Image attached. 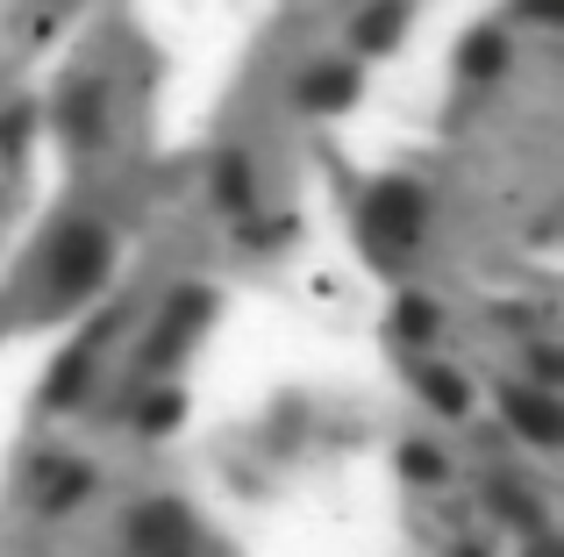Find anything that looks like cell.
<instances>
[{
    "label": "cell",
    "instance_id": "cell-1",
    "mask_svg": "<svg viewBox=\"0 0 564 557\" xmlns=\"http://www.w3.org/2000/svg\"><path fill=\"white\" fill-rule=\"evenodd\" d=\"M414 222H422V200H414L408 186H379V194L365 200V229H372L379 251H408Z\"/></svg>",
    "mask_w": 564,
    "mask_h": 557
},
{
    "label": "cell",
    "instance_id": "cell-2",
    "mask_svg": "<svg viewBox=\"0 0 564 557\" xmlns=\"http://www.w3.org/2000/svg\"><path fill=\"white\" fill-rule=\"evenodd\" d=\"M100 272H108V237H100V229H72L65 251H57V272H51V278H57V301L86 293Z\"/></svg>",
    "mask_w": 564,
    "mask_h": 557
},
{
    "label": "cell",
    "instance_id": "cell-3",
    "mask_svg": "<svg viewBox=\"0 0 564 557\" xmlns=\"http://www.w3.org/2000/svg\"><path fill=\"white\" fill-rule=\"evenodd\" d=\"M301 94H307V108H344V100H350V72H344V65H329V72H315Z\"/></svg>",
    "mask_w": 564,
    "mask_h": 557
},
{
    "label": "cell",
    "instance_id": "cell-4",
    "mask_svg": "<svg viewBox=\"0 0 564 557\" xmlns=\"http://www.w3.org/2000/svg\"><path fill=\"white\" fill-rule=\"evenodd\" d=\"M508 415L522 422V429L536 436V444H551V436H557V415H551L543 401H529V393H508Z\"/></svg>",
    "mask_w": 564,
    "mask_h": 557
},
{
    "label": "cell",
    "instance_id": "cell-5",
    "mask_svg": "<svg viewBox=\"0 0 564 557\" xmlns=\"http://www.w3.org/2000/svg\"><path fill=\"white\" fill-rule=\"evenodd\" d=\"M422 386H429V401H436V407L465 415V401H471V393H465V379H451V372H422Z\"/></svg>",
    "mask_w": 564,
    "mask_h": 557
},
{
    "label": "cell",
    "instance_id": "cell-6",
    "mask_svg": "<svg viewBox=\"0 0 564 557\" xmlns=\"http://www.w3.org/2000/svg\"><path fill=\"white\" fill-rule=\"evenodd\" d=\"M494 65H500V36H471L465 43V72H479V79H486Z\"/></svg>",
    "mask_w": 564,
    "mask_h": 557
},
{
    "label": "cell",
    "instance_id": "cell-7",
    "mask_svg": "<svg viewBox=\"0 0 564 557\" xmlns=\"http://www.w3.org/2000/svg\"><path fill=\"white\" fill-rule=\"evenodd\" d=\"M393 29H400V8H379V14H365V29H358V36H365V43H386Z\"/></svg>",
    "mask_w": 564,
    "mask_h": 557
},
{
    "label": "cell",
    "instance_id": "cell-8",
    "mask_svg": "<svg viewBox=\"0 0 564 557\" xmlns=\"http://www.w3.org/2000/svg\"><path fill=\"white\" fill-rule=\"evenodd\" d=\"M400 329H408V336H429V329H436V315H429V301H408V307H400Z\"/></svg>",
    "mask_w": 564,
    "mask_h": 557
},
{
    "label": "cell",
    "instance_id": "cell-9",
    "mask_svg": "<svg viewBox=\"0 0 564 557\" xmlns=\"http://www.w3.org/2000/svg\"><path fill=\"white\" fill-rule=\"evenodd\" d=\"M221 200H243V165H221Z\"/></svg>",
    "mask_w": 564,
    "mask_h": 557
},
{
    "label": "cell",
    "instance_id": "cell-10",
    "mask_svg": "<svg viewBox=\"0 0 564 557\" xmlns=\"http://www.w3.org/2000/svg\"><path fill=\"white\" fill-rule=\"evenodd\" d=\"M529 14H543V22H551V14H557V0H529Z\"/></svg>",
    "mask_w": 564,
    "mask_h": 557
}]
</instances>
